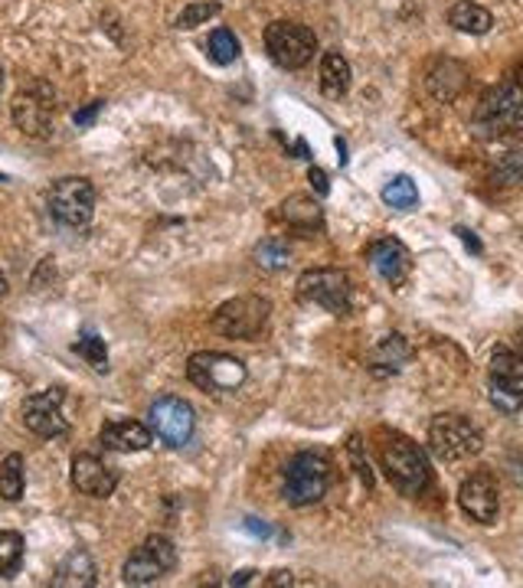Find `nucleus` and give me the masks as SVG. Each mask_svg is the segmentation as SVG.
I'll return each mask as SVG.
<instances>
[{"mask_svg":"<svg viewBox=\"0 0 523 588\" xmlns=\"http://www.w3.org/2000/svg\"><path fill=\"white\" fill-rule=\"evenodd\" d=\"M207 56H210V63H216V66L236 63V59H240V40H236V33L226 30V26L213 30L210 40H207Z\"/></svg>","mask_w":523,"mask_h":588,"instance_id":"obj_26","label":"nucleus"},{"mask_svg":"<svg viewBox=\"0 0 523 588\" xmlns=\"http://www.w3.org/2000/svg\"><path fill=\"white\" fill-rule=\"evenodd\" d=\"M3 180H7V177H3V174H0V184H3Z\"/></svg>","mask_w":523,"mask_h":588,"instance_id":"obj_41","label":"nucleus"},{"mask_svg":"<svg viewBox=\"0 0 523 588\" xmlns=\"http://www.w3.org/2000/svg\"><path fill=\"white\" fill-rule=\"evenodd\" d=\"M425 86H429V92L438 99V102H455L461 92H465V86H468V69L461 66V63H455V59H438L432 69H429V79H425Z\"/></svg>","mask_w":523,"mask_h":588,"instance_id":"obj_17","label":"nucleus"},{"mask_svg":"<svg viewBox=\"0 0 523 588\" xmlns=\"http://www.w3.org/2000/svg\"><path fill=\"white\" fill-rule=\"evenodd\" d=\"M331 487V462L318 452H301L288 462L281 477V497L291 507H311L318 503Z\"/></svg>","mask_w":523,"mask_h":588,"instance_id":"obj_3","label":"nucleus"},{"mask_svg":"<svg viewBox=\"0 0 523 588\" xmlns=\"http://www.w3.org/2000/svg\"><path fill=\"white\" fill-rule=\"evenodd\" d=\"M367 258H370V265L377 268V275H380L387 285H392V288L405 285V278H409V271H412V252H409L399 238H392V235H383V238L370 242Z\"/></svg>","mask_w":523,"mask_h":588,"instance_id":"obj_15","label":"nucleus"},{"mask_svg":"<svg viewBox=\"0 0 523 588\" xmlns=\"http://www.w3.org/2000/svg\"><path fill=\"white\" fill-rule=\"evenodd\" d=\"M147 419H151L154 435L164 445H170V448H183L193 439V429H197L193 406L183 402V399H177V396H164V399L151 402Z\"/></svg>","mask_w":523,"mask_h":588,"instance_id":"obj_11","label":"nucleus"},{"mask_svg":"<svg viewBox=\"0 0 523 588\" xmlns=\"http://www.w3.org/2000/svg\"><path fill=\"white\" fill-rule=\"evenodd\" d=\"M521 347H523V331H521Z\"/></svg>","mask_w":523,"mask_h":588,"instance_id":"obj_42","label":"nucleus"},{"mask_svg":"<svg viewBox=\"0 0 523 588\" xmlns=\"http://www.w3.org/2000/svg\"><path fill=\"white\" fill-rule=\"evenodd\" d=\"M448 23H452L458 33H475V36H481V33H488V30L494 26V16H491L488 7H481V3H475V0H458V3H452V10H448Z\"/></svg>","mask_w":523,"mask_h":588,"instance_id":"obj_23","label":"nucleus"},{"mask_svg":"<svg viewBox=\"0 0 523 588\" xmlns=\"http://www.w3.org/2000/svg\"><path fill=\"white\" fill-rule=\"evenodd\" d=\"M73 487L89 493V497H112L115 487H119V470L112 465H105L102 458L96 455H76L73 458Z\"/></svg>","mask_w":523,"mask_h":588,"instance_id":"obj_16","label":"nucleus"},{"mask_svg":"<svg viewBox=\"0 0 523 588\" xmlns=\"http://www.w3.org/2000/svg\"><path fill=\"white\" fill-rule=\"evenodd\" d=\"M380 465L387 470L392 487H396L399 493H405V497H419V493H425L429 484H432V468H429L425 452H422L412 439H405V435H399V432L383 435Z\"/></svg>","mask_w":523,"mask_h":588,"instance_id":"obj_2","label":"nucleus"},{"mask_svg":"<svg viewBox=\"0 0 523 588\" xmlns=\"http://www.w3.org/2000/svg\"><path fill=\"white\" fill-rule=\"evenodd\" d=\"M76 353L92 366V369H99V373H105L109 369V351H105V341L99 337V334H92V331H86L79 341H76Z\"/></svg>","mask_w":523,"mask_h":588,"instance_id":"obj_30","label":"nucleus"},{"mask_svg":"<svg viewBox=\"0 0 523 588\" xmlns=\"http://www.w3.org/2000/svg\"><path fill=\"white\" fill-rule=\"evenodd\" d=\"M268 314H271V301L259 298V295H243V298H233L226 304H220L210 318V328L230 341H253L259 337L268 324Z\"/></svg>","mask_w":523,"mask_h":588,"instance_id":"obj_5","label":"nucleus"},{"mask_svg":"<svg viewBox=\"0 0 523 588\" xmlns=\"http://www.w3.org/2000/svg\"><path fill=\"white\" fill-rule=\"evenodd\" d=\"M383 203H387L390 210L405 213V210L419 207V190H415V184H412L405 174H399V177H392L390 184L383 187Z\"/></svg>","mask_w":523,"mask_h":588,"instance_id":"obj_28","label":"nucleus"},{"mask_svg":"<svg viewBox=\"0 0 523 588\" xmlns=\"http://www.w3.org/2000/svg\"><path fill=\"white\" fill-rule=\"evenodd\" d=\"M298 298L304 304H314V308H324V311L344 318L354 304V285L337 268H308L298 278Z\"/></svg>","mask_w":523,"mask_h":588,"instance_id":"obj_8","label":"nucleus"},{"mask_svg":"<svg viewBox=\"0 0 523 588\" xmlns=\"http://www.w3.org/2000/svg\"><path fill=\"white\" fill-rule=\"evenodd\" d=\"M485 445L481 439V429L458 415V412H442L432 419L429 425V448L438 462H461V458H471L478 455Z\"/></svg>","mask_w":523,"mask_h":588,"instance_id":"obj_4","label":"nucleus"},{"mask_svg":"<svg viewBox=\"0 0 523 588\" xmlns=\"http://www.w3.org/2000/svg\"><path fill=\"white\" fill-rule=\"evenodd\" d=\"M253 258L262 271H281L291 265V248L285 238H262L259 245L253 248Z\"/></svg>","mask_w":523,"mask_h":588,"instance_id":"obj_25","label":"nucleus"},{"mask_svg":"<svg viewBox=\"0 0 523 588\" xmlns=\"http://www.w3.org/2000/svg\"><path fill=\"white\" fill-rule=\"evenodd\" d=\"M265 49H268V56H271L275 66H281V69H304L314 59L318 36L304 23L275 20V23L265 26Z\"/></svg>","mask_w":523,"mask_h":588,"instance_id":"obj_6","label":"nucleus"},{"mask_svg":"<svg viewBox=\"0 0 523 588\" xmlns=\"http://www.w3.org/2000/svg\"><path fill=\"white\" fill-rule=\"evenodd\" d=\"M458 235L465 238V245H468V248H475V252H481V242L475 238V233H468V230H458Z\"/></svg>","mask_w":523,"mask_h":588,"instance_id":"obj_38","label":"nucleus"},{"mask_svg":"<svg viewBox=\"0 0 523 588\" xmlns=\"http://www.w3.org/2000/svg\"><path fill=\"white\" fill-rule=\"evenodd\" d=\"M308 180L314 184L318 197H327V190H331V187H327V174H324L321 167H311V170H308Z\"/></svg>","mask_w":523,"mask_h":588,"instance_id":"obj_35","label":"nucleus"},{"mask_svg":"<svg viewBox=\"0 0 523 588\" xmlns=\"http://www.w3.org/2000/svg\"><path fill=\"white\" fill-rule=\"evenodd\" d=\"M23 550H26V543H23L20 533L0 530V579L16 576V569H20V563H23Z\"/></svg>","mask_w":523,"mask_h":588,"instance_id":"obj_29","label":"nucleus"},{"mask_svg":"<svg viewBox=\"0 0 523 588\" xmlns=\"http://www.w3.org/2000/svg\"><path fill=\"white\" fill-rule=\"evenodd\" d=\"M102 109H105V102H92L89 109H82V112H76V124H79V127H86V124H92V121H96V115H99Z\"/></svg>","mask_w":523,"mask_h":588,"instance_id":"obj_36","label":"nucleus"},{"mask_svg":"<svg viewBox=\"0 0 523 588\" xmlns=\"http://www.w3.org/2000/svg\"><path fill=\"white\" fill-rule=\"evenodd\" d=\"M265 586H291V573H275V579H268Z\"/></svg>","mask_w":523,"mask_h":588,"instance_id":"obj_39","label":"nucleus"},{"mask_svg":"<svg viewBox=\"0 0 523 588\" xmlns=\"http://www.w3.org/2000/svg\"><path fill=\"white\" fill-rule=\"evenodd\" d=\"M491 402H494V409L514 415V412H521L523 396H514V392H504V389H494V386H491Z\"/></svg>","mask_w":523,"mask_h":588,"instance_id":"obj_34","label":"nucleus"},{"mask_svg":"<svg viewBox=\"0 0 523 588\" xmlns=\"http://www.w3.org/2000/svg\"><path fill=\"white\" fill-rule=\"evenodd\" d=\"M174 566H177V546L167 536L154 533L131 553L125 569H122V579L129 586H151V583L164 579Z\"/></svg>","mask_w":523,"mask_h":588,"instance_id":"obj_10","label":"nucleus"},{"mask_svg":"<svg viewBox=\"0 0 523 588\" xmlns=\"http://www.w3.org/2000/svg\"><path fill=\"white\" fill-rule=\"evenodd\" d=\"M347 452H350V462H354V468L360 474V480H364L367 487H374V474H370V462L364 458V442H360V435H350Z\"/></svg>","mask_w":523,"mask_h":588,"instance_id":"obj_33","label":"nucleus"},{"mask_svg":"<svg viewBox=\"0 0 523 588\" xmlns=\"http://www.w3.org/2000/svg\"><path fill=\"white\" fill-rule=\"evenodd\" d=\"M471 131L481 141H501L514 137L523 131V86L518 82H501L485 92L478 102V112L471 118Z\"/></svg>","mask_w":523,"mask_h":588,"instance_id":"obj_1","label":"nucleus"},{"mask_svg":"<svg viewBox=\"0 0 523 588\" xmlns=\"http://www.w3.org/2000/svg\"><path fill=\"white\" fill-rule=\"evenodd\" d=\"M23 422L33 435L40 439H59L69 432L66 419H63V389H43L33 392L23 402Z\"/></svg>","mask_w":523,"mask_h":588,"instance_id":"obj_14","label":"nucleus"},{"mask_svg":"<svg viewBox=\"0 0 523 588\" xmlns=\"http://www.w3.org/2000/svg\"><path fill=\"white\" fill-rule=\"evenodd\" d=\"M56 115V96L49 86L33 82L30 89H20L13 99V121L30 137H46Z\"/></svg>","mask_w":523,"mask_h":588,"instance_id":"obj_12","label":"nucleus"},{"mask_svg":"<svg viewBox=\"0 0 523 588\" xmlns=\"http://www.w3.org/2000/svg\"><path fill=\"white\" fill-rule=\"evenodd\" d=\"M409 356H412V351H409L405 337L390 334V337H383V341L370 351L367 359H370V366H374L377 373H399Z\"/></svg>","mask_w":523,"mask_h":588,"instance_id":"obj_24","label":"nucleus"},{"mask_svg":"<svg viewBox=\"0 0 523 588\" xmlns=\"http://www.w3.org/2000/svg\"><path fill=\"white\" fill-rule=\"evenodd\" d=\"M96 583H99V573H96V563L86 550H73L53 576L56 588H92Z\"/></svg>","mask_w":523,"mask_h":588,"instance_id":"obj_19","label":"nucleus"},{"mask_svg":"<svg viewBox=\"0 0 523 588\" xmlns=\"http://www.w3.org/2000/svg\"><path fill=\"white\" fill-rule=\"evenodd\" d=\"M49 213L69 230H82L96 213V187L86 177H63L49 190Z\"/></svg>","mask_w":523,"mask_h":588,"instance_id":"obj_9","label":"nucleus"},{"mask_svg":"<svg viewBox=\"0 0 523 588\" xmlns=\"http://www.w3.org/2000/svg\"><path fill=\"white\" fill-rule=\"evenodd\" d=\"M494 184H501V187H518V184H523V147L508 151V154L498 160V167H494Z\"/></svg>","mask_w":523,"mask_h":588,"instance_id":"obj_31","label":"nucleus"},{"mask_svg":"<svg viewBox=\"0 0 523 588\" xmlns=\"http://www.w3.org/2000/svg\"><path fill=\"white\" fill-rule=\"evenodd\" d=\"M151 429H144L141 422H131V419H119V422H109L99 435V442L109 448V452H144L151 448Z\"/></svg>","mask_w":523,"mask_h":588,"instance_id":"obj_18","label":"nucleus"},{"mask_svg":"<svg viewBox=\"0 0 523 588\" xmlns=\"http://www.w3.org/2000/svg\"><path fill=\"white\" fill-rule=\"evenodd\" d=\"M491 386L523 396V356L514 351H494L491 356Z\"/></svg>","mask_w":523,"mask_h":588,"instance_id":"obj_21","label":"nucleus"},{"mask_svg":"<svg viewBox=\"0 0 523 588\" xmlns=\"http://www.w3.org/2000/svg\"><path fill=\"white\" fill-rule=\"evenodd\" d=\"M3 295H7V275L0 271V298H3Z\"/></svg>","mask_w":523,"mask_h":588,"instance_id":"obj_40","label":"nucleus"},{"mask_svg":"<svg viewBox=\"0 0 523 588\" xmlns=\"http://www.w3.org/2000/svg\"><path fill=\"white\" fill-rule=\"evenodd\" d=\"M350 89V63L341 49H327L321 59V92L327 99H344Z\"/></svg>","mask_w":523,"mask_h":588,"instance_id":"obj_22","label":"nucleus"},{"mask_svg":"<svg viewBox=\"0 0 523 588\" xmlns=\"http://www.w3.org/2000/svg\"><path fill=\"white\" fill-rule=\"evenodd\" d=\"M220 13V3L216 0H197V3H187L183 7V13L177 16V30H193V26H200V23H207L210 16H216Z\"/></svg>","mask_w":523,"mask_h":588,"instance_id":"obj_32","label":"nucleus"},{"mask_svg":"<svg viewBox=\"0 0 523 588\" xmlns=\"http://www.w3.org/2000/svg\"><path fill=\"white\" fill-rule=\"evenodd\" d=\"M278 210H281V220H285L291 230H301V233H318V230H324V213H321V207H318L311 197H304V193L288 197Z\"/></svg>","mask_w":523,"mask_h":588,"instance_id":"obj_20","label":"nucleus"},{"mask_svg":"<svg viewBox=\"0 0 523 588\" xmlns=\"http://www.w3.org/2000/svg\"><path fill=\"white\" fill-rule=\"evenodd\" d=\"M253 576H256L253 569H246V573H236V576L230 579V586H249V583H253Z\"/></svg>","mask_w":523,"mask_h":588,"instance_id":"obj_37","label":"nucleus"},{"mask_svg":"<svg viewBox=\"0 0 523 588\" xmlns=\"http://www.w3.org/2000/svg\"><path fill=\"white\" fill-rule=\"evenodd\" d=\"M23 487H26V477H23V458L20 455H7L0 462V497L16 503L23 497Z\"/></svg>","mask_w":523,"mask_h":588,"instance_id":"obj_27","label":"nucleus"},{"mask_svg":"<svg viewBox=\"0 0 523 588\" xmlns=\"http://www.w3.org/2000/svg\"><path fill=\"white\" fill-rule=\"evenodd\" d=\"M458 503L461 510L475 520V523H485L491 526L501 513V493H498V480L488 474V470H478L471 477L461 480L458 487Z\"/></svg>","mask_w":523,"mask_h":588,"instance_id":"obj_13","label":"nucleus"},{"mask_svg":"<svg viewBox=\"0 0 523 588\" xmlns=\"http://www.w3.org/2000/svg\"><path fill=\"white\" fill-rule=\"evenodd\" d=\"M249 369L230 353L200 351L187 359V379L203 392H236L246 382Z\"/></svg>","mask_w":523,"mask_h":588,"instance_id":"obj_7","label":"nucleus"}]
</instances>
